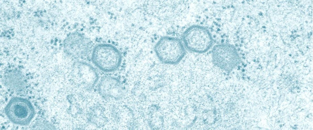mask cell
Returning a JSON list of instances; mask_svg holds the SVG:
<instances>
[{
    "instance_id": "1",
    "label": "cell",
    "mask_w": 313,
    "mask_h": 130,
    "mask_svg": "<svg viewBox=\"0 0 313 130\" xmlns=\"http://www.w3.org/2000/svg\"><path fill=\"white\" fill-rule=\"evenodd\" d=\"M154 50L161 62L170 65L178 64L186 53L185 47L180 39L169 36L160 38L154 46Z\"/></svg>"
},
{
    "instance_id": "2",
    "label": "cell",
    "mask_w": 313,
    "mask_h": 130,
    "mask_svg": "<svg viewBox=\"0 0 313 130\" xmlns=\"http://www.w3.org/2000/svg\"><path fill=\"white\" fill-rule=\"evenodd\" d=\"M93 64L100 70L108 72L114 71L120 66L122 61L120 51L115 46L102 43L96 46L91 55Z\"/></svg>"
},
{
    "instance_id": "3",
    "label": "cell",
    "mask_w": 313,
    "mask_h": 130,
    "mask_svg": "<svg viewBox=\"0 0 313 130\" xmlns=\"http://www.w3.org/2000/svg\"><path fill=\"white\" fill-rule=\"evenodd\" d=\"M183 45L189 51L203 53L211 48L213 43V38L208 30L205 27L194 25L183 32L182 35Z\"/></svg>"
},
{
    "instance_id": "4",
    "label": "cell",
    "mask_w": 313,
    "mask_h": 130,
    "mask_svg": "<svg viewBox=\"0 0 313 130\" xmlns=\"http://www.w3.org/2000/svg\"><path fill=\"white\" fill-rule=\"evenodd\" d=\"M5 112L12 123L20 125L29 124L35 114L30 102L19 97L13 98L10 100L5 107Z\"/></svg>"
},
{
    "instance_id": "5",
    "label": "cell",
    "mask_w": 313,
    "mask_h": 130,
    "mask_svg": "<svg viewBox=\"0 0 313 130\" xmlns=\"http://www.w3.org/2000/svg\"><path fill=\"white\" fill-rule=\"evenodd\" d=\"M212 61L215 65L227 71L232 70L240 61L235 47L228 43L215 46L212 50Z\"/></svg>"
},
{
    "instance_id": "6",
    "label": "cell",
    "mask_w": 313,
    "mask_h": 130,
    "mask_svg": "<svg viewBox=\"0 0 313 130\" xmlns=\"http://www.w3.org/2000/svg\"><path fill=\"white\" fill-rule=\"evenodd\" d=\"M92 47L91 40L82 34L74 32L69 34L64 42V50L69 56L82 59L88 55Z\"/></svg>"
},
{
    "instance_id": "7",
    "label": "cell",
    "mask_w": 313,
    "mask_h": 130,
    "mask_svg": "<svg viewBox=\"0 0 313 130\" xmlns=\"http://www.w3.org/2000/svg\"><path fill=\"white\" fill-rule=\"evenodd\" d=\"M76 85L87 91H91L98 81V74L90 64L83 61L76 62L72 70Z\"/></svg>"
},
{
    "instance_id": "8",
    "label": "cell",
    "mask_w": 313,
    "mask_h": 130,
    "mask_svg": "<svg viewBox=\"0 0 313 130\" xmlns=\"http://www.w3.org/2000/svg\"><path fill=\"white\" fill-rule=\"evenodd\" d=\"M97 91L100 96L105 99H121L123 96L124 90L120 81L112 76H105L100 80Z\"/></svg>"
},
{
    "instance_id": "9",
    "label": "cell",
    "mask_w": 313,
    "mask_h": 130,
    "mask_svg": "<svg viewBox=\"0 0 313 130\" xmlns=\"http://www.w3.org/2000/svg\"><path fill=\"white\" fill-rule=\"evenodd\" d=\"M104 108L100 104H95L89 110L87 115V121L96 127L105 126L108 122Z\"/></svg>"
}]
</instances>
